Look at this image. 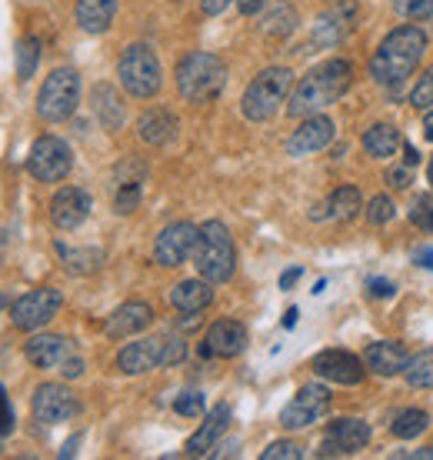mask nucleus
Returning a JSON list of instances; mask_svg holds the SVG:
<instances>
[{
	"label": "nucleus",
	"mask_w": 433,
	"mask_h": 460,
	"mask_svg": "<svg viewBox=\"0 0 433 460\" xmlns=\"http://www.w3.org/2000/svg\"><path fill=\"white\" fill-rule=\"evenodd\" d=\"M393 457H423V460H433V447H420V450H397Z\"/></svg>",
	"instance_id": "603ef678"
},
{
	"label": "nucleus",
	"mask_w": 433,
	"mask_h": 460,
	"mask_svg": "<svg viewBox=\"0 0 433 460\" xmlns=\"http://www.w3.org/2000/svg\"><path fill=\"white\" fill-rule=\"evenodd\" d=\"M13 424H17V420H13L11 397H7V391H4V384H0V434L7 438V434L13 430Z\"/></svg>",
	"instance_id": "37998d69"
},
{
	"label": "nucleus",
	"mask_w": 433,
	"mask_h": 460,
	"mask_svg": "<svg viewBox=\"0 0 433 460\" xmlns=\"http://www.w3.org/2000/svg\"><path fill=\"white\" fill-rule=\"evenodd\" d=\"M173 411L181 417H200L204 414V394L200 391H183L177 401H173Z\"/></svg>",
	"instance_id": "e433bc0d"
},
{
	"label": "nucleus",
	"mask_w": 433,
	"mask_h": 460,
	"mask_svg": "<svg viewBox=\"0 0 433 460\" xmlns=\"http://www.w3.org/2000/svg\"><path fill=\"white\" fill-rule=\"evenodd\" d=\"M370 444V424L360 417H337L327 427V438L320 444V457H343V454H357Z\"/></svg>",
	"instance_id": "ddd939ff"
},
{
	"label": "nucleus",
	"mask_w": 433,
	"mask_h": 460,
	"mask_svg": "<svg viewBox=\"0 0 433 460\" xmlns=\"http://www.w3.org/2000/svg\"><path fill=\"white\" fill-rule=\"evenodd\" d=\"M80 104V74L74 67H57L44 81L40 93H37V114L47 124H60L74 117Z\"/></svg>",
	"instance_id": "0eeeda50"
},
{
	"label": "nucleus",
	"mask_w": 433,
	"mask_h": 460,
	"mask_svg": "<svg viewBox=\"0 0 433 460\" xmlns=\"http://www.w3.org/2000/svg\"><path fill=\"white\" fill-rule=\"evenodd\" d=\"M427 177H430V184H433V161H430V167H427Z\"/></svg>",
	"instance_id": "13d9d810"
},
{
	"label": "nucleus",
	"mask_w": 433,
	"mask_h": 460,
	"mask_svg": "<svg viewBox=\"0 0 433 460\" xmlns=\"http://www.w3.org/2000/svg\"><path fill=\"white\" fill-rule=\"evenodd\" d=\"M230 4H237V0H204V4H200V11H204V17H216V13L227 11Z\"/></svg>",
	"instance_id": "49530a36"
},
{
	"label": "nucleus",
	"mask_w": 433,
	"mask_h": 460,
	"mask_svg": "<svg viewBox=\"0 0 433 460\" xmlns=\"http://www.w3.org/2000/svg\"><path fill=\"white\" fill-rule=\"evenodd\" d=\"M57 253H60V261H64V267L77 277L93 274V270H101V264H103V251H97V247H80L77 251V247H67V243L57 241Z\"/></svg>",
	"instance_id": "cd10ccee"
},
{
	"label": "nucleus",
	"mask_w": 433,
	"mask_h": 460,
	"mask_svg": "<svg viewBox=\"0 0 433 460\" xmlns=\"http://www.w3.org/2000/svg\"><path fill=\"white\" fill-rule=\"evenodd\" d=\"M387 181L393 187H400V190H403V187H411V167H400V171H390L387 173Z\"/></svg>",
	"instance_id": "de8ad7c7"
},
{
	"label": "nucleus",
	"mask_w": 433,
	"mask_h": 460,
	"mask_svg": "<svg viewBox=\"0 0 433 460\" xmlns=\"http://www.w3.org/2000/svg\"><path fill=\"white\" fill-rule=\"evenodd\" d=\"M397 11L407 17V21H427L433 17V0H397Z\"/></svg>",
	"instance_id": "58836bf2"
},
{
	"label": "nucleus",
	"mask_w": 433,
	"mask_h": 460,
	"mask_svg": "<svg viewBox=\"0 0 433 460\" xmlns=\"http://www.w3.org/2000/svg\"><path fill=\"white\" fill-rule=\"evenodd\" d=\"M411 220H413V224H417L420 230L433 234V194H420L417 200H413Z\"/></svg>",
	"instance_id": "c9c22d12"
},
{
	"label": "nucleus",
	"mask_w": 433,
	"mask_h": 460,
	"mask_svg": "<svg viewBox=\"0 0 433 460\" xmlns=\"http://www.w3.org/2000/svg\"><path fill=\"white\" fill-rule=\"evenodd\" d=\"M80 434H74V438L67 440V444H64V450H60V457H74V454H77V447H80Z\"/></svg>",
	"instance_id": "5fc2aeb1"
},
{
	"label": "nucleus",
	"mask_w": 433,
	"mask_h": 460,
	"mask_svg": "<svg viewBox=\"0 0 433 460\" xmlns=\"http://www.w3.org/2000/svg\"><path fill=\"white\" fill-rule=\"evenodd\" d=\"M364 364L380 377H397L407 370L411 364V354L397 344V341H376L364 350Z\"/></svg>",
	"instance_id": "4be33fe9"
},
{
	"label": "nucleus",
	"mask_w": 433,
	"mask_h": 460,
	"mask_svg": "<svg viewBox=\"0 0 433 460\" xmlns=\"http://www.w3.org/2000/svg\"><path fill=\"white\" fill-rule=\"evenodd\" d=\"M183 357H187V344H183V337H177V334L163 337V367L181 364Z\"/></svg>",
	"instance_id": "79ce46f5"
},
{
	"label": "nucleus",
	"mask_w": 433,
	"mask_h": 460,
	"mask_svg": "<svg viewBox=\"0 0 433 460\" xmlns=\"http://www.w3.org/2000/svg\"><path fill=\"white\" fill-rule=\"evenodd\" d=\"M430 427V417H427V411H420V407H411V411H403V414L393 420V438H400V440H411V438H417V434H423Z\"/></svg>",
	"instance_id": "72a5a7b5"
},
{
	"label": "nucleus",
	"mask_w": 433,
	"mask_h": 460,
	"mask_svg": "<svg viewBox=\"0 0 433 460\" xmlns=\"http://www.w3.org/2000/svg\"><path fill=\"white\" fill-rule=\"evenodd\" d=\"M393 214H397V210H393V200L384 194L374 197V200L367 204V220H370V224H387V220H393Z\"/></svg>",
	"instance_id": "ea45409f"
},
{
	"label": "nucleus",
	"mask_w": 433,
	"mask_h": 460,
	"mask_svg": "<svg viewBox=\"0 0 433 460\" xmlns=\"http://www.w3.org/2000/svg\"><path fill=\"white\" fill-rule=\"evenodd\" d=\"M413 264H420L423 270H433V247H420L413 253Z\"/></svg>",
	"instance_id": "3c124183"
},
{
	"label": "nucleus",
	"mask_w": 433,
	"mask_h": 460,
	"mask_svg": "<svg viewBox=\"0 0 433 460\" xmlns=\"http://www.w3.org/2000/svg\"><path fill=\"white\" fill-rule=\"evenodd\" d=\"M411 104L417 107V111H427V107L433 104V70H427L420 81H417V87H413V93H411Z\"/></svg>",
	"instance_id": "a19ab883"
},
{
	"label": "nucleus",
	"mask_w": 433,
	"mask_h": 460,
	"mask_svg": "<svg viewBox=\"0 0 433 460\" xmlns=\"http://www.w3.org/2000/svg\"><path fill=\"white\" fill-rule=\"evenodd\" d=\"M237 7L243 17H253V13H261L267 7V0H237Z\"/></svg>",
	"instance_id": "09e8293b"
},
{
	"label": "nucleus",
	"mask_w": 433,
	"mask_h": 460,
	"mask_svg": "<svg viewBox=\"0 0 433 460\" xmlns=\"http://www.w3.org/2000/svg\"><path fill=\"white\" fill-rule=\"evenodd\" d=\"M117 367L124 374H147L154 367H163V337H144L127 344L117 354Z\"/></svg>",
	"instance_id": "aec40b11"
},
{
	"label": "nucleus",
	"mask_w": 433,
	"mask_h": 460,
	"mask_svg": "<svg viewBox=\"0 0 433 460\" xmlns=\"http://www.w3.org/2000/svg\"><path fill=\"white\" fill-rule=\"evenodd\" d=\"M70 167H74V154H70L67 140L54 137V134L34 140L31 157H27V171L34 173L40 184H57V181H64L70 173Z\"/></svg>",
	"instance_id": "6e6552de"
},
{
	"label": "nucleus",
	"mask_w": 433,
	"mask_h": 460,
	"mask_svg": "<svg viewBox=\"0 0 433 460\" xmlns=\"http://www.w3.org/2000/svg\"><path fill=\"white\" fill-rule=\"evenodd\" d=\"M300 277H304V267H290L287 274H280V290H290L296 280H300Z\"/></svg>",
	"instance_id": "8fccbe9b"
},
{
	"label": "nucleus",
	"mask_w": 433,
	"mask_h": 460,
	"mask_svg": "<svg viewBox=\"0 0 433 460\" xmlns=\"http://www.w3.org/2000/svg\"><path fill=\"white\" fill-rule=\"evenodd\" d=\"M243 350H247V327L230 317L210 323L207 341L200 344V357H237Z\"/></svg>",
	"instance_id": "a211bd4d"
},
{
	"label": "nucleus",
	"mask_w": 433,
	"mask_h": 460,
	"mask_svg": "<svg viewBox=\"0 0 433 460\" xmlns=\"http://www.w3.org/2000/svg\"><path fill=\"white\" fill-rule=\"evenodd\" d=\"M144 197V181H127V184H117L114 197V210L117 214H134Z\"/></svg>",
	"instance_id": "f704fd0d"
},
{
	"label": "nucleus",
	"mask_w": 433,
	"mask_h": 460,
	"mask_svg": "<svg viewBox=\"0 0 433 460\" xmlns=\"http://www.w3.org/2000/svg\"><path fill=\"white\" fill-rule=\"evenodd\" d=\"M171 304L183 314H200L204 307L214 304V290H210V280L204 277H194V280H181L177 288L171 290Z\"/></svg>",
	"instance_id": "393cba45"
},
{
	"label": "nucleus",
	"mask_w": 433,
	"mask_h": 460,
	"mask_svg": "<svg viewBox=\"0 0 433 460\" xmlns=\"http://www.w3.org/2000/svg\"><path fill=\"white\" fill-rule=\"evenodd\" d=\"M403 164H407V167H417V164H420V154H417V147L403 144Z\"/></svg>",
	"instance_id": "864d4df0"
},
{
	"label": "nucleus",
	"mask_w": 433,
	"mask_h": 460,
	"mask_svg": "<svg viewBox=\"0 0 433 460\" xmlns=\"http://www.w3.org/2000/svg\"><path fill=\"white\" fill-rule=\"evenodd\" d=\"M60 304H64L60 290L37 288V290H31V294H23V297L13 300L11 321L17 331H40L44 323H50L54 317H57Z\"/></svg>",
	"instance_id": "1a4fd4ad"
},
{
	"label": "nucleus",
	"mask_w": 433,
	"mask_h": 460,
	"mask_svg": "<svg viewBox=\"0 0 433 460\" xmlns=\"http://www.w3.org/2000/svg\"><path fill=\"white\" fill-rule=\"evenodd\" d=\"M333 134H337V130H333L331 117L310 114V117H304V124L290 134V140H287V154H290V157H307V154H317V150H323L327 144H331Z\"/></svg>",
	"instance_id": "f3484780"
},
{
	"label": "nucleus",
	"mask_w": 433,
	"mask_h": 460,
	"mask_svg": "<svg viewBox=\"0 0 433 460\" xmlns=\"http://www.w3.org/2000/svg\"><path fill=\"white\" fill-rule=\"evenodd\" d=\"M296 317H300V311H296V307H290V311L284 314V327H287V331H290V327L296 323Z\"/></svg>",
	"instance_id": "6e6d98bb"
},
{
	"label": "nucleus",
	"mask_w": 433,
	"mask_h": 460,
	"mask_svg": "<svg viewBox=\"0 0 433 460\" xmlns=\"http://www.w3.org/2000/svg\"><path fill=\"white\" fill-rule=\"evenodd\" d=\"M400 147V130L393 124H374L364 134V150L370 157H393Z\"/></svg>",
	"instance_id": "c85d7f7f"
},
{
	"label": "nucleus",
	"mask_w": 433,
	"mask_h": 460,
	"mask_svg": "<svg viewBox=\"0 0 433 460\" xmlns=\"http://www.w3.org/2000/svg\"><path fill=\"white\" fill-rule=\"evenodd\" d=\"M117 77H120V84H124V91L130 93V97L150 101V97L160 91V84H163V70H160L157 54H154L147 44H130L124 54H120Z\"/></svg>",
	"instance_id": "423d86ee"
},
{
	"label": "nucleus",
	"mask_w": 433,
	"mask_h": 460,
	"mask_svg": "<svg viewBox=\"0 0 433 460\" xmlns=\"http://www.w3.org/2000/svg\"><path fill=\"white\" fill-rule=\"evenodd\" d=\"M423 134H427V140H433V111L423 117Z\"/></svg>",
	"instance_id": "4d7b16f0"
},
{
	"label": "nucleus",
	"mask_w": 433,
	"mask_h": 460,
	"mask_svg": "<svg viewBox=\"0 0 433 460\" xmlns=\"http://www.w3.org/2000/svg\"><path fill=\"white\" fill-rule=\"evenodd\" d=\"M227 424H230V407L227 403H216L214 411L204 417V424H200V430H197L194 438L187 440V454L190 457H204V454H210V447H214L216 440H220V434L227 430Z\"/></svg>",
	"instance_id": "5701e85b"
},
{
	"label": "nucleus",
	"mask_w": 433,
	"mask_h": 460,
	"mask_svg": "<svg viewBox=\"0 0 433 460\" xmlns=\"http://www.w3.org/2000/svg\"><path fill=\"white\" fill-rule=\"evenodd\" d=\"M323 210H327V217H331V220H340V224L354 220L357 214H360V190H357V187H350V184L337 187Z\"/></svg>",
	"instance_id": "c756f323"
},
{
	"label": "nucleus",
	"mask_w": 433,
	"mask_h": 460,
	"mask_svg": "<svg viewBox=\"0 0 433 460\" xmlns=\"http://www.w3.org/2000/svg\"><path fill=\"white\" fill-rule=\"evenodd\" d=\"M331 411V391L323 384H307L294 394V401L280 411V427L284 430H304V427L317 424L320 417Z\"/></svg>",
	"instance_id": "9d476101"
},
{
	"label": "nucleus",
	"mask_w": 433,
	"mask_h": 460,
	"mask_svg": "<svg viewBox=\"0 0 433 460\" xmlns=\"http://www.w3.org/2000/svg\"><path fill=\"white\" fill-rule=\"evenodd\" d=\"M0 438H4V434H0Z\"/></svg>",
	"instance_id": "bf43d9fd"
},
{
	"label": "nucleus",
	"mask_w": 433,
	"mask_h": 460,
	"mask_svg": "<svg viewBox=\"0 0 433 460\" xmlns=\"http://www.w3.org/2000/svg\"><path fill=\"white\" fill-rule=\"evenodd\" d=\"M227 67L216 54L194 50L177 64V91L187 104H210L224 93Z\"/></svg>",
	"instance_id": "7ed1b4c3"
},
{
	"label": "nucleus",
	"mask_w": 433,
	"mask_h": 460,
	"mask_svg": "<svg viewBox=\"0 0 433 460\" xmlns=\"http://www.w3.org/2000/svg\"><path fill=\"white\" fill-rule=\"evenodd\" d=\"M150 321H154V307L144 304V300H127L124 307H117L107 323H103V334L110 341H124V337H134L140 331H147Z\"/></svg>",
	"instance_id": "6ab92c4d"
},
{
	"label": "nucleus",
	"mask_w": 433,
	"mask_h": 460,
	"mask_svg": "<svg viewBox=\"0 0 433 460\" xmlns=\"http://www.w3.org/2000/svg\"><path fill=\"white\" fill-rule=\"evenodd\" d=\"M31 411L40 424L54 427V424H64L70 417L80 411L77 397L64 387V384H40L34 391V401H31Z\"/></svg>",
	"instance_id": "4468645a"
},
{
	"label": "nucleus",
	"mask_w": 433,
	"mask_h": 460,
	"mask_svg": "<svg viewBox=\"0 0 433 460\" xmlns=\"http://www.w3.org/2000/svg\"><path fill=\"white\" fill-rule=\"evenodd\" d=\"M367 290H370V294H374V297H393V284H390V280H384V277H374V280H370V284H367Z\"/></svg>",
	"instance_id": "c03bdc74"
},
{
	"label": "nucleus",
	"mask_w": 433,
	"mask_h": 460,
	"mask_svg": "<svg viewBox=\"0 0 433 460\" xmlns=\"http://www.w3.org/2000/svg\"><path fill=\"white\" fill-rule=\"evenodd\" d=\"M314 374L323 380H333V384H343V387H354L364 380V364H360V357H354L350 350H320L314 357Z\"/></svg>",
	"instance_id": "2eb2a0df"
},
{
	"label": "nucleus",
	"mask_w": 433,
	"mask_h": 460,
	"mask_svg": "<svg viewBox=\"0 0 433 460\" xmlns=\"http://www.w3.org/2000/svg\"><path fill=\"white\" fill-rule=\"evenodd\" d=\"M290 91H294V74L287 67H267L247 84V91L240 97V111L251 124H263L280 111V104H287Z\"/></svg>",
	"instance_id": "39448f33"
},
{
	"label": "nucleus",
	"mask_w": 433,
	"mask_h": 460,
	"mask_svg": "<svg viewBox=\"0 0 433 460\" xmlns=\"http://www.w3.org/2000/svg\"><path fill=\"white\" fill-rule=\"evenodd\" d=\"M300 457H304V447L294 444V440H277V444H270L261 454V460H300Z\"/></svg>",
	"instance_id": "4c0bfd02"
},
{
	"label": "nucleus",
	"mask_w": 433,
	"mask_h": 460,
	"mask_svg": "<svg viewBox=\"0 0 433 460\" xmlns=\"http://www.w3.org/2000/svg\"><path fill=\"white\" fill-rule=\"evenodd\" d=\"M91 208L93 200L84 187H64L50 200V220L57 230H77L84 220L91 217Z\"/></svg>",
	"instance_id": "dca6fc26"
},
{
	"label": "nucleus",
	"mask_w": 433,
	"mask_h": 460,
	"mask_svg": "<svg viewBox=\"0 0 433 460\" xmlns=\"http://www.w3.org/2000/svg\"><path fill=\"white\" fill-rule=\"evenodd\" d=\"M13 58H17V77H21V81H31L37 64H40V40H37V37H21Z\"/></svg>",
	"instance_id": "473e14b6"
},
{
	"label": "nucleus",
	"mask_w": 433,
	"mask_h": 460,
	"mask_svg": "<svg viewBox=\"0 0 433 460\" xmlns=\"http://www.w3.org/2000/svg\"><path fill=\"white\" fill-rule=\"evenodd\" d=\"M403 377L417 391H430L433 387V350H420L417 357H411V364L403 370Z\"/></svg>",
	"instance_id": "2f4dec72"
},
{
	"label": "nucleus",
	"mask_w": 433,
	"mask_h": 460,
	"mask_svg": "<svg viewBox=\"0 0 433 460\" xmlns=\"http://www.w3.org/2000/svg\"><path fill=\"white\" fill-rule=\"evenodd\" d=\"M91 104H93L97 120H101L107 130H120V127H124L127 107H124V101H120L117 87H110V84H97L91 93Z\"/></svg>",
	"instance_id": "b1692460"
},
{
	"label": "nucleus",
	"mask_w": 433,
	"mask_h": 460,
	"mask_svg": "<svg viewBox=\"0 0 433 460\" xmlns=\"http://www.w3.org/2000/svg\"><path fill=\"white\" fill-rule=\"evenodd\" d=\"M117 17V0H77V23L87 34H103L110 31Z\"/></svg>",
	"instance_id": "bb28decb"
},
{
	"label": "nucleus",
	"mask_w": 433,
	"mask_h": 460,
	"mask_svg": "<svg viewBox=\"0 0 433 460\" xmlns=\"http://www.w3.org/2000/svg\"><path fill=\"white\" fill-rule=\"evenodd\" d=\"M197 237H200V227L190 224V220H177L171 227H163L157 243H154V261L160 267H181L194 253Z\"/></svg>",
	"instance_id": "f8f14e48"
},
{
	"label": "nucleus",
	"mask_w": 433,
	"mask_h": 460,
	"mask_svg": "<svg viewBox=\"0 0 433 460\" xmlns=\"http://www.w3.org/2000/svg\"><path fill=\"white\" fill-rule=\"evenodd\" d=\"M423 54H427V34L420 27H397L376 47L374 60H370V74L384 87H400L417 70Z\"/></svg>",
	"instance_id": "f03ea898"
},
{
	"label": "nucleus",
	"mask_w": 433,
	"mask_h": 460,
	"mask_svg": "<svg viewBox=\"0 0 433 460\" xmlns=\"http://www.w3.org/2000/svg\"><path fill=\"white\" fill-rule=\"evenodd\" d=\"M60 367H64L60 374H64L67 380H77L80 374H84V360H80V357H67V360H64Z\"/></svg>",
	"instance_id": "a18cd8bd"
},
{
	"label": "nucleus",
	"mask_w": 433,
	"mask_h": 460,
	"mask_svg": "<svg viewBox=\"0 0 433 460\" xmlns=\"http://www.w3.org/2000/svg\"><path fill=\"white\" fill-rule=\"evenodd\" d=\"M296 11L294 7H290V4H277L274 11L267 13V17H263V34L267 37H277V40H280V37H290L296 31Z\"/></svg>",
	"instance_id": "7c9ffc66"
},
{
	"label": "nucleus",
	"mask_w": 433,
	"mask_h": 460,
	"mask_svg": "<svg viewBox=\"0 0 433 460\" xmlns=\"http://www.w3.org/2000/svg\"><path fill=\"white\" fill-rule=\"evenodd\" d=\"M350 84H354V67L347 60L340 58L323 60V64L310 67L296 81V87L290 91V101H287V114L290 117L320 114L323 107L337 104L343 93L350 91Z\"/></svg>",
	"instance_id": "f257e3e1"
},
{
	"label": "nucleus",
	"mask_w": 433,
	"mask_h": 460,
	"mask_svg": "<svg viewBox=\"0 0 433 460\" xmlns=\"http://www.w3.org/2000/svg\"><path fill=\"white\" fill-rule=\"evenodd\" d=\"M23 354L27 360L40 370H50V367H60L70 354H74V347H70L67 337H57V334H37L31 337L27 344H23Z\"/></svg>",
	"instance_id": "412c9836"
},
{
	"label": "nucleus",
	"mask_w": 433,
	"mask_h": 460,
	"mask_svg": "<svg viewBox=\"0 0 433 460\" xmlns=\"http://www.w3.org/2000/svg\"><path fill=\"white\" fill-rule=\"evenodd\" d=\"M357 13H360L357 0H337L333 7H327V11L314 21L310 44H314V47H337L343 37L357 27Z\"/></svg>",
	"instance_id": "9b49d317"
},
{
	"label": "nucleus",
	"mask_w": 433,
	"mask_h": 460,
	"mask_svg": "<svg viewBox=\"0 0 433 460\" xmlns=\"http://www.w3.org/2000/svg\"><path fill=\"white\" fill-rule=\"evenodd\" d=\"M197 274L210 280V284H227L234 270H237V251H234V237L220 220H207L200 227L194 247Z\"/></svg>",
	"instance_id": "20e7f679"
},
{
	"label": "nucleus",
	"mask_w": 433,
	"mask_h": 460,
	"mask_svg": "<svg viewBox=\"0 0 433 460\" xmlns=\"http://www.w3.org/2000/svg\"><path fill=\"white\" fill-rule=\"evenodd\" d=\"M173 134H177V117H173L171 111L154 107V111H147V114H140L137 137L144 140V144H154V147H160V144H167Z\"/></svg>",
	"instance_id": "a878e982"
}]
</instances>
